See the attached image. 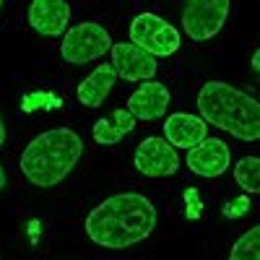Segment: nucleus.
Listing matches in <instances>:
<instances>
[{
    "instance_id": "nucleus-2",
    "label": "nucleus",
    "mask_w": 260,
    "mask_h": 260,
    "mask_svg": "<svg viewBox=\"0 0 260 260\" xmlns=\"http://www.w3.org/2000/svg\"><path fill=\"white\" fill-rule=\"evenodd\" d=\"M83 141L71 127H52L29 141L21 154V172L34 187H55L73 172Z\"/></svg>"
},
{
    "instance_id": "nucleus-16",
    "label": "nucleus",
    "mask_w": 260,
    "mask_h": 260,
    "mask_svg": "<svg viewBox=\"0 0 260 260\" xmlns=\"http://www.w3.org/2000/svg\"><path fill=\"white\" fill-rule=\"evenodd\" d=\"M229 257L232 260H257L260 257V226H252L250 232H245L229 250Z\"/></svg>"
},
{
    "instance_id": "nucleus-21",
    "label": "nucleus",
    "mask_w": 260,
    "mask_h": 260,
    "mask_svg": "<svg viewBox=\"0 0 260 260\" xmlns=\"http://www.w3.org/2000/svg\"><path fill=\"white\" fill-rule=\"evenodd\" d=\"M0 8H3V0H0Z\"/></svg>"
},
{
    "instance_id": "nucleus-15",
    "label": "nucleus",
    "mask_w": 260,
    "mask_h": 260,
    "mask_svg": "<svg viewBox=\"0 0 260 260\" xmlns=\"http://www.w3.org/2000/svg\"><path fill=\"white\" fill-rule=\"evenodd\" d=\"M234 180L245 192H260V159L257 156H245L234 167Z\"/></svg>"
},
{
    "instance_id": "nucleus-12",
    "label": "nucleus",
    "mask_w": 260,
    "mask_h": 260,
    "mask_svg": "<svg viewBox=\"0 0 260 260\" xmlns=\"http://www.w3.org/2000/svg\"><path fill=\"white\" fill-rule=\"evenodd\" d=\"M164 138L175 146V148H192L198 146L203 138H208V122L198 115H187V112H175L169 115L164 122Z\"/></svg>"
},
{
    "instance_id": "nucleus-1",
    "label": "nucleus",
    "mask_w": 260,
    "mask_h": 260,
    "mask_svg": "<svg viewBox=\"0 0 260 260\" xmlns=\"http://www.w3.org/2000/svg\"><path fill=\"white\" fill-rule=\"evenodd\" d=\"M154 226L156 208L141 192H117L86 216V234L110 250H125L143 242Z\"/></svg>"
},
{
    "instance_id": "nucleus-18",
    "label": "nucleus",
    "mask_w": 260,
    "mask_h": 260,
    "mask_svg": "<svg viewBox=\"0 0 260 260\" xmlns=\"http://www.w3.org/2000/svg\"><path fill=\"white\" fill-rule=\"evenodd\" d=\"M6 143V122H3V115H0V146Z\"/></svg>"
},
{
    "instance_id": "nucleus-5",
    "label": "nucleus",
    "mask_w": 260,
    "mask_h": 260,
    "mask_svg": "<svg viewBox=\"0 0 260 260\" xmlns=\"http://www.w3.org/2000/svg\"><path fill=\"white\" fill-rule=\"evenodd\" d=\"M130 42L154 57H167L180 50V31L156 13H138L130 24Z\"/></svg>"
},
{
    "instance_id": "nucleus-8",
    "label": "nucleus",
    "mask_w": 260,
    "mask_h": 260,
    "mask_svg": "<svg viewBox=\"0 0 260 260\" xmlns=\"http://www.w3.org/2000/svg\"><path fill=\"white\" fill-rule=\"evenodd\" d=\"M112 52V68L125 81H148L156 76V57L141 50L133 42H117L110 47Z\"/></svg>"
},
{
    "instance_id": "nucleus-11",
    "label": "nucleus",
    "mask_w": 260,
    "mask_h": 260,
    "mask_svg": "<svg viewBox=\"0 0 260 260\" xmlns=\"http://www.w3.org/2000/svg\"><path fill=\"white\" fill-rule=\"evenodd\" d=\"M71 21L68 0H31L29 6V24L34 31L45 37H60Z\"/></svg>"
},
{
    "instance_id": "nucleus-19",
    "label": "nucleus",
    "mask_w": 260,
    "mask_h": 260,
    "mask_svg": "<svg viewBox=\"0 0 260 260\" xmlns=\"http://www.w3.org/2000/svg\"><path fill=\"white\" fill-rule=\"evenodd\" d=\"M252 68L260 71V50H255V55H252Z\"/></svg>"
},
{
    "instance_id": "nucleus-17",
    "label": "nucleus",
    "mask_w": 260,
    "mask_h": 260,
    "mask_svg": "<svg viewBox=\"0 0 260 260\" xmlns=\"http://www.w3.org/2000/svg\"><path fill=\"white\" fill-rule=\"evenodd\" d=\"M250 211V198L247 195H240V198H234L224 206V216H229V219H237V216H245Z\"/></svg>"
},
{
    "instance_id": "nucleus-4",
    "label": "nucleus",
    "mask_w": 260,
    "mask_h": 260,
    "mask_svg": "<svg viewBox=\"0 0 260 260\" xmlns=\"http://www.w3.org/2000/svg\"><path fill=\"white\" fill-rule=\"evenodd\" d=\"M110 47H112L110 31L94 24V21H83V24H78L62 34L60 55L71 65H83V62L99 60L104 52H110Z\"/></svg>"
},
{
    "instance_id": "nucleus-6",
    "label": "nucleus",
    "mask_w": 260,
    "mask_h": 260,
    "mask_svg": "<svg viewBox=\"0 0 260 260\" xmlns=\"http://www.w3.org/2000/svg\"><path fill=\"white\" fill-rule=\"evenodd\" d=\"M229 18V0H185L182 26L192 42H208Z\"/></svg>"
},
{
    "instance_id": "nucleus-7",
    "label": "nucleus",
    "mask_w": 260,
    "mask_h": 260,
    "mask_svg": "<svg viewBox=\"0 0 260 260\" xmlns=\"http://www.w3.org/2000/svg\"><path fill=\"white\" fill-rule=\"evenodd\" d=\"M136 167L146 177H169L180 169L177 148L167 138H146L136 148Z\"/></svg>"
},
{
    "instance_id": "nucleus-13",
    "label": "nucleus",
    "mask_w": 260,
    "mask_h": 260,
    "mask_svg": "<svg viewBox=\"0 0 260 260\" xmlns=\"http://www.w3.org/2000/svg\"><path fill=\"white\" fill-rule=\"evenodd\" d=\"M115 81H117V73L112 68V62L96 65V68L78 83V102L91 107V110H96V107H102L104 99L110 96Z\"/></svg>"
},
{
    "instance_id": "nucleus-3",
    "label": "nucleus",
    "mask_w": 260,
    "mask_h": 260,
    "mask_svg": "<svg viewBox=\"0 0 260 260\" xmlns=\"http://www.w3.org/2000/svg\"><path fill=\"white\" fill-rule=\"evenodd\" d=\"M198 110L213 127L226 130L242 141L260 138V104L224 81H208L198 91Z\"/></svg>"
},
{
    "instance_id": "nucleus-10",
    "label": "nucleus",
    "mask_w": 260,
    "mask_h": 260,
    "mask_svg": "<svg viewBox=\"0 0 260 260\" xmlns=\"http://www.w3.org/2000/svg\"><path fill=\"white\" fill-rule=\"evenodd\" d=\"M169 89L159 81H146L141 83L138 89L130 94L127 99V110L133 112L136 120H159L167 115V107H169Z\"/></svg>"
},
{
    "instance_id": "nucleus-20",
    "label": "nucleus",
    "mask_w": 260,
    "mask_h": 260,
    "mask_svg": "<svg viewBox=\"0 0 260 260\" xmlns=\"http://www.w3.org/2000/svg\"><path fill=\"white\" fill-rule=\"evenodd\" d=\"M3 187H6V169L0 167V192H3Z\"/></svg>"
},
{
    "instance_id": "nucleus-14",
    "label": "nucleus",
    "mask_w": 260,
    "mask_h": 260,
    "mask_svg": "<svg viewBox=\"0 0 260 260\" xmlns=\"http://www.w3.org/2000/svg\"><path fill=\"white\" fill-rule=\"evenodd\" d=\"M136 130V117H133V112L127 110H112L107 117H102V120H96V125H94V141L99 143V146H115V143H120L125 136H130Z\"/></svg>"
},
{
    "instance_id": "nucleus-9",
    "label": "nucleus",
    "mask_w": 260,
    "mask_h": 260,
    "mask_svg": "<svg viewBox=\"0 0 260 260\" xmlns=\"http://www.w3.org/2000/svg\"><path fill=\"white\" fill-rule=\"evenodd\" d=\"M232 164V151L219 138H203L198 146L187 148V167L198 177H219Z\"/></svg>"
}]
</instances>
